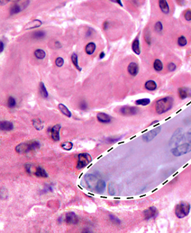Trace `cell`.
Listing matches in <instances>:
<instances>
[{
    "label": "cell",
    "mask_w": 191,
    "mask_h": 233,
    "mask_svg": "<svg viewBox=\"0 0 191 233\" xmlns=\"http://www.w3.org/2000/svg\"><path fill=\"white\" fill-rule=\"evenodd\" d=\"M174 104V99L171 96H167L159 99L156 102L155 110L159 115L165 113L173 108Z\"/></svg>",
    "instance_id": "6da1fadb"
},
{
    "label": "cell",
    "mask_w": 191,
    "mask_h": 233,
    "mask_svg": "<svg viewBox=\"0 0 191 233\" xmlns=\"http://www.w3.org/2000/svg\"><path fill=\"white\" fill-rule=\"evenodd\" d=\"M40 147V144L38 141L30 140L19 144L15 147V150L19 154H26L29 152L35 151V150L39 149Z\"/></svg>",
    "instance_id": "7a4b0ae2"
},
{
    "label": "cell",
    "mask_w": 191,
    "mask_h": 233,
    "mask_svg": "<svg viewBox=\"0 0 191 233\" xmlns=\"http://www.w3.org/2000/svg\"><path fill=\"white\" fill-rule=\"evenodd\" d=\"M190 211V204L187 201H181L175 208V215L177 218H183L188 216Z\"/></svg>",
    "instance_id": "3957f363"
},
{
    "label": "cell",
    "mask_w": 191,
    "mask_h": 233,
    "mask_svg": "<svg viewBox=\"0 0 191 233\" xmlns=\"http://www.w3.org/2000/svg\"><path fill=\"white\" fill-rule=\"evenodd\" d=\"M190 152H191V143L181 144L171 149L172 155L175 157H180Z\"/></svg>",
    "instance_id": "277c9868"
},
{
    "label": "cell",
    "mask_w": 191,
    "mask_h": 233,
    "mask_svg": "<svg viewBox=\"0 0 191 233\" xmlns=\"http://www.w3.org/2000/svg\"><path fill=\"white\" fill-rule=\"evenodd\" d=\"M92 161V157L87 152L81 153L78 155V162H77V168L83 169L88 165Z\"/></svg>",
    "instance_id": "5b68a950"
},
{
    "label": "cell",
    "mask_w": 191,
    "mask_h": 233,
    "mask_svg": "<svg viewBox=\"0 0 191 233\" xmlns=\"http://www.w3.org/2000/svg\"><path fill=\"white\" fill-rule=\"evenodd\" d=\"M183 135L184 134H183V129H182L181 128L177 129L176 131L174 132V133L173 134L171 138H170V140L169 145L170 147L174 148L179 145V143L183 140Z\"/></svg>",
    "instance_id": "8992f818"
},
{
    "label": "cell",
    "mask_w": 191,
    "mask_h": 233,
    "mask_svg": "<svg viewBox=\"0 0 191 233\" xmlns=\"http://www.w3.org/2000/svg\"><path fill=\"white\" fill-rule=\"evenodd\" d=\"M161 130V126H159L157 128H156L152 130V131L147 132L146 134L142 136V140L146 143L150 142V141H152V140H153V139L157 136L159 132H160Z\"/></svg>",
    "instance_id": "52a82bcc"
},
{
    "label": "cell",
    "mask_w": 191,
    "mask_h": 233,
    "mask_svg": "<svg viewBox=\"0 0 191 233\" xmlns=\"http://www.w3.org/2000/svg\"><path fill=\"white\" fill-rule=\"evenodd\" d=\"M139 109L134 106H125L120 109V113L124 116H133L138 113Z\"/></svg>",
    "instance_id": "ba28073f"
},
{
    "label": "cell",
    "mask_w": 191,
    "mask_h": 233,
    "mask_svg": "<svg viewBox=\"0 0 191 233\" xmlns=\"http://www.w3.org/2000/svg\"><path fill=\"white\" fill-rule=\"evenodd\" d=\"M144 218L146 220H150V219L154 218L157 216L158 215V210L156 207L151 206L149 208H147L144 211Z\"/></svg>",
    "instance_id": "9c48e42d"
},
{
    "label": "cell",
    "mask_w": 191,
    "mask_h": 233,
    "mask_svg": "<svg viewBox=\"0 0 191 233\" xmlns=\"http://www.w3.org/2000/svg\"><path fill=\"white\" fill-rule=\"evenodd\" d=\"M85 181L87 184L89 189H95L96 184L99 180H97V178L93 174H86L84 177Z\"/></svg>",
    "instance_id": "30bf717a"
},
{
    "label": "cell",
    "mask_w": 191,
    "mask_h": 233,
    "mask_svg": "<svg viewBox=\"0 0 191 233\" xmlns=\"http://www.w3.org/2000/svg\"><path fill=\"white\" fill-rule=\"evenodd\" d=\"M65 222L69 225H77L79 223V218L73 212H69L66 214Z\"/></svg>",
    "instance_id": "8fae6325"
},
{
    "label": "cell",
    "mask_w": 191,
    "mask_h": 233,
    "mask_svg": "<svg viewBox=\"0 0 191 233\" xmlns=\"http://www.w3.org/2000/svg\"><path fill=\"white\" fill-rule=\"evenodd\" d=\"M60 128H61V125L57 124V125H54L51 130L52 138H53V140L56 141V142H58V141L60 140Z\"/></svg>",
    "instance_id": "7c38bea8"
},
{
    "label": "cell",
    "mask_w": 191,
    "mask_h": 233,
    "mask_svg": "<svg viewBox=\"0 0 191 233\" xmlns=\"http://www.w3.org/2000/svg\"><path fill=\"white\" fill-rule=\"evenodd\" d=\"M178 97L181 99L183 100L188 97H191V89L187 87H181L178 90Z\"/></svg>",
    "instance_id": "4fadbf2b"
},
{
    "label": "cell",
    "mask_w": 191,
    "mask_h": 233,
    "mask_svg": "<svg viewBox=\"0 0 191 233\" xmlns=\"http://www.w3.org/2000/svg\"><path fill=\"white\" fill-rule=\"evenodd\" d=\"M96 118L98 120L102 123H108L111 121L110 116L107 113H103V112H100V113H98Z\"/></svg>",
    "instance_id": "5bb4252c"
},
{
    "label": "cell",
    "mask_w": 191,
    "mask_h": 233,
    "mask_svg": "<svg viewBox=\"0 0 191 233\" xmlns=\"http://www.w3.org/2000/svg\"><path fill=\"white\" fill-rule=\"evenodd\" d=\"M159 6L161 11L165 14H168L170 12V7L167 0H159Z\"/></svg>",
    "instance_id": "9a60e30c"
},
{
    "label": "cell",
    "mask_w": 191,
    "mask_h": 233,
    "mask_svg": "<svg viewBox=\"0 0 191 233\" xmlns=\"http://www.w3.org/2000/svg\"><path fill=\"white\" fill-rule=\"evenodd\" d=\"M128 72L133 76H136L139 72V66L136 63H130L127 67Z\"/></svg>",
    "instance_id": "2e32d148"
},
{
    "label": "cell",
    "mask_w": 191,
    "mask_h": 233,
    "mask_svg": "<svg viewBox=\"0 0 191 233\" xmlns=\"http://www.w3.org/2000/svg\"><path fill=\"white\" fill-rule=\"evenodd\" d=\"M42 25V22L40 21V20L36 19L32 21L28 22L26 26H24V29L26 30H28V29H35V28H38Z\"/></svg>",
    "instance_id": "e0dca14e"
},
{
    "label": "cell",
    "mask_w": 191,
    "mask_h": 233,
    "mask_svg": "<svg viewBox=\"0 0 191 233\" xmlns=\"http://www.w3.org/2000/svg\"><path fill=\"white\" fill-rule=\"evenodd\" d=\"M0 128L2 131H9L13 129V125L10 121L4 120L0 123Z\"/></svg>",
    "instance_id": "ac0fdd59"
},
{
    "label": "cell",
    "mask_w": 191,
    "mask_h": 233,
    "mask_svg": "<svg viewBox=\"0 0 191 233\" xmlns=\"http://www.w3.org/2000/svg\"><path fill=\"white\" fill-rule=\"evenodd\" d=\"M106 184L103 180H99L96 184V186L95 187L94 190L96 191L98 193H103L106 189Z\"/></svg>",
    "instance_id": "d6986e66"
},
{
    "label": "cell",
    "mask_w": 191,
    "mask_h": 233,
    "mask_svg": "<svg viewBox=\"0 0 191 233\" xmlns=\"http://www.w3.org/2000/svg\"><path fill=\"white\" fill-rule=\"evenodd\" d=\"M34 174H35L36 177L41 178H47L48 177V174H47L46 171H45L44 169L40 167V166H38V167L36 169Z\"/></svg>",
    "instance_id": "ffe728a7"
},
{
    "label": "cell",
    "mask_w": 191,
    "mask_h": 233,
    "mask_svg": "<svg viewBox=\"0 0 191 233\" xmlns=\"http://www.w3.org/2000/svg\"><path fill=\"white\" fill-rule=\"evenodd\" d=\"M145 89L149 91H154L157 88V84L154 80H148L144 84Z\"/></svg>",
    "instance_id": "44dd1931"
},
{
    "label": "cell",
    "mask_w": 191,
    "mask_h": 233,
    "mask_svg": "<svg viewBox=\"0 0 191 233\" xmlns=\"http://www.w3.org/2000/svg\"><path fill=\"white\" fill-rule=\"evenodd\" d=\"M33 125L38 131H41L44 128V124L40 118H35L33 120Z\"/></svg>",
    "instance_id": "7402d4cb"
},
{
    "label": "cell",
    "mask_w": 191,
    "mask_h": 233,
    "mask_svg": "<svg viewBox=\"0 0 191 233\" xmlns=\"http://www.w3.org/2000/svg\"><path fill=\"white\" fill-rule=\"evenodd\" d=\"M58 108L59 109H60V111L62 112V113H63L64 115L67 116V117H71L72 116V113L71 112L69 111V109H68V108L66 106H65V105L62 104H60L58 105Z\"/></svg>",
    "instance_id": "603a6c76"
},
{
    "label": "cell",
    "mask_w": 191,
    "mask_h": 233,
    "mask_svg": "<svg viewBox=\"0 0 191 233\" xmlns=\"http://www.w3.org/2000/svg\"><path fill=\"white\" fill-rule=\"evenodd\" d=\"M154 69L156 70V72H160L163 69V65L162 62H161L159 59H156L154 62L153 65Z\"/></svg>",
    "instance_id": "cb8c5ba5"
},
{
    "label": "cell",
    "mask_w": 191,
    "mask_h": 233,
    "mask_svg": "<svg viewBox=\"0 0 191 233\" xmlns=\"http://www.w3.org/2000/svg\"><path fill=\"white\" fill-rule=\"evenodd\" d=\"M96 50V45L94 43H89L86 45L85 51L88 55H92Z\"/></svg>",
    "instance_id": "d4e9b609"
},
{
    "label": "cell",
    "mask_w": 191,
    "mask_h": 233,
    "mask_svg": "<svg viewBox=\"0 0 191 233\" xmlns=\"http://www.w3.org/2000/svg\"><path fill=\"white\" fill-rule=\"evenodd\" d=\"M132 48L135 54L140 55V41L138 39H136L134 40L133 43V45H132Z\"/></svg>",
    "instance_id": "484cf974"
},
{
    "label": "cell",
    "mask_w": 191,
    "mask_h": 233,
    "mask_svg": "<svg viewBox=\"0 0 191 233\" xmlns=\"http://www.w3.org/2000/svg\"><path fill=\"white\" fill-rule=\"evenodd\" d=\"M39 91L40 95H41L43 98H47V97H48V93H47V91L46 88H45V84L43 82H40L39 84Z\"/></svg>",
    "instance_id": "4316f807"
},
{
    "label": "cell",
    "mask_w": 191,
    "mask_h": 233,
    "mask_svg": "<svg viewBox=\"0 0 191 233\" xmlns=\"http://www.w3.org/2000/svg\"><path fill=\"white\" fill-rule=\"evenodd\" d=\"M177 43L180 47H185L188 44V40L187 38L185 36H179L178 40H177Z\"/></svg>",
    "instance_id": "83f0119b"
},
{
    "label": "cell",
    "mask_w": 191,
    "mask_h": 233,
    "mask_svg": "<svg viewBox=\"0 0 191 233\" xmlns=\"http://www.w3.org/2000/svg\"><path fill=\"white\" fill-rule=\"evenodd\" d=\"M24 7H22V6L21 5H18V4H14L11 6L10 9V13L11 15L13 14H16V13H19L22 10H24Z\"/></svg>",
    "instance_id": "f1b7e54d"
},
{
    "label": "cell",
    "mask_w": 191,
    "mask_h": 233,
    "mask_svg": "<svg viewBox=\"0 0 191 233\" xmlns=\"http://www.w3.org/2000/svg\"><path fill=\"white\" fill-rule=\"evenodd\" d=\"M61 147H62L64 150H71L73 147V143L72 142H69V141H67V142H64L62 144H61Z\"/></svg>",
    "instance_id": "f546056e"
},
{
    "label": "cell",
    "mask_w": 191,
    "mask_h": 233,
    "mask_svg": "<svg viewBox=\"0 0 191 233\" xmlns=\"http://www.w3.org/2000/svg\"><path fill=\"white\" fill-rule=\"evenodd\" d=\"M34 55L38 59H43L45 57V52L41 49H38L34 52Z\"/></svg>",
    "instance_id": "4dcf8cb0"
},
{
    "label": "cell",
    "mask_w": 191,
    "mask_h": 233,
    "mask_svg": "<svg viewBox=\"0 0 191 233\" xmlns=\"http://www.w3.org/2000/svg\"><path fill=\"white\" fill-rule=\"evenodd\" d=\"M45 35V33L44 31H36L35 33H33V38H34V39H41V38L44 37Z\"/></svg>",
    "instance_id": "1f68e13d"
},
{
    "label": "cell",
    "mask_w": 191,
    "mask_h": 233,
    "mask_svg": "<svg viewBox=\"0 0 191 233\" xmlns=\"http://www.w3.org/2000/svg\"><path fill=\"white\" fill-rule=\"evenodd\" d=\"M150 103V99H138L137 101H135V104L137 105H141V106H147V105L149 104Z\"/></svg>",
    "instance_id": "d6a6232c"
},
{
    "label": "cell",
    "mask_w": 191,
    "mask_h": 233,
    "mask_svg": "<svg viewBox=\"0 0 191 233\" xmlns=\"http://www.w3.org/2000/svg\"><path fill=\"white\" fill-rule=\"evenodd\" d=\"M71 59H72V63H73L74 65L75 66V67H77V69H78L79 71H81V68L79 66V64H78V57H77V55L75 53H73L72 55V57H71Z\"/></svg>",
    "instance_id": "836d02e7"
},
{
    "label": "cell",
    "mask_w": 191,
    "mask_h": 233,
    "mask_svg": "<svg viewBox=\"0 0 191 233\" xmlns=\"http://www.w3.org/2000/svg\"><path fill=\"white\" fill-rule=\"evenodd\" d=\"M17 105V101L16 99L13 97H9L8 99V106L11 109L14 108Z\"/></svg>",
    "instance_id": "e575fe53"
},
{
    "label": "cell",
    "mask_w": 191,
    "mask_h": 233,
    "mask_svg": "<svg viewBox=\"0 0 191 233\" xmlns=\"http://www.w3.org/2000/svg\"><path fill=\"white\" fill-rule=\"evenodd\" d=\"M120 139H121V137L120 138H113V137H110V138H106V143L108 144H110V143H115L119 141Z\"/></svg>",
    "instance_id": "d590c367"
},
{
    "label": "cell",
    "mask_w": 191,
    "mask_h": 233,
    "mask_svg": "<svg viewBox=\"0 0 191 233\" xmlns=\"http://www.w3.org/2000/svg\"><path fill=\"white\" fill-rule=\"evenodd\" d=\"M176 67H177V66L174 62H170V63H169V64L167 65V70L170 72L175 71V70H176Z\"/></svg>",
    "instance_id": "8d00e7d4"
},
{
    "label": "cell",
    "mask_w": 191,
    "mask_h": 233,
    "mask_svg": "<svg viewBox=\"0 0 191 233\" xmlns=\"http://www.w3.org/2000/svg\"><path fill=\"white\" fill-rule=\"evenodd\" d=\"M154 29H155V31L156 32H158V33H160V32L162 31V30H163L162 23H161V21L156 22L155 25H154Z\"/></svg>",
    "instance_id": "74e56055"
},
{
    "label": "cell",
    "mask_w": 191,
    "mask_h": 233,
    "mask_svg": "<svg viewBox=\"0 0 191 233\" xmlns=\"http://www.w3.org/2000/svg\"><path fill=\"white\" fill-rule=\"evenodd\" d=\"M184 18L187 21H191V10L188 9L184 12Z\"/></svg>",
    "instance_id": "f35d334b"
},
{
    "label": "cell",
    "mask_w": 191,
    "mask_h": 233,
    "mask_svg": "<svg viewBox=\"0 0 191 233\" xmlns=\"http://www.w3.org/2000/svg\"><path fill=\"white\" fill-rule=\"evenodd\" d=\"M108 193L110 196L115 195V187L113 183H110L108 185Z\"/></svg>",
    "instance_id": "ab89813d"
},
{
    "label": "cell",
    "mask_w": 191,
    "mask_h": 233,
    "mask_svg": "<svg viewBox=\"0 0 191 233\" xmlns=\"http://www.w3.org/2000/svg\"><path fill=\"white\" fill-rule=\"evenodd\" d=\"M183 140L188 143H191V128L186 133L183 135Z\"/></svg>",
    "instance_id": "60d3db41"
},
{
    "label": "cell",
    "mask_w": 191,
    "mask_h": 233,
    "mask_svg": "<svg viewBox=\"0 0 191 233\" xmlns=\"http://www.w3.org/2000/svg\"><path fill=\"white\" fill-rule=\"evenodd\" d=\"M144 39L147 43L148 45L151 44V35H150V32L149 30H147L144 33Z\"/></svg>",
    "instance_id": "b9f144b4"
},
{
    "label": "cell",
    "mask_w": 191,
    "mask_h": 233,
    "mask_svg": "<svg viewBox=\"0 0 191 233\" xmlns=\"http://www.w3.org/2000/svg\"><path fill=\"white\" fill-rule=\"evenodd\" d=\"M109 218H110V220L112 221L113 223H114L115 224H120L121 223V221H120L119 219L117 218V217L113 216V215H109Z\"/></svg>",
    "instance_id": "7bdbcfd3"
},
{
    "label": "cell",
    "mask_w": 191,
    "mask_h": 233,
    "mask_svg": "<svg viewBox=\"0 0 191 233\" xmlns=\"http://www.w3.org/2000/svg\"><path fill=\"white\" fill-rule=\"evenodd\" d=\"M79 109H81V110H84H84H86V109H87V108H88L87 103H86V102L84 101H81L80 103H79Z\"/></svg>",
    "instance_id": "ee69618b"
},
{
    "label": "cell",
    "mask_w": 191,
    "mask_h": 233,
    "mask_svg": "<svg viewBox=\"0 0 191 233\" xmlns=\"http://www.w3.org/2000/svg\"><path fill=\"white\" fill-rule=\"evenodd\" d=\"M55 64L58 67H62L64 64V60L62 58H58L55 60Z\"/></svg>",
    "instance_id": "f6af8a7d"
},
{
    "label": "cell",
    "mask_w": 191,
    "mask_h": 233,
    "mask_svg": "<svg viewBox=\"0 0 191 233\" xmlns=\"http://www.w3.org/2000/svg\"><path fill=\"white\" fill-rule=\"evenodd\" d=\"M18 1H19V0H0L2 6H3L6 3H8L9 2H18Z\"/></svg>",
    "instance_id": "bcb514c9"
},
{
    "label": "cell",
    "mask_w": 191,
    "mask_h": 233,
    "mask_svg": "<svg viewBox=\"0 0 191 233\" xmlns=\"http://www.w3.org/2000/svg\"><path fill=\"white\" fill-rule=\"evenodd\" d=\"M110 2H115V3H117L119 4V5L120 6H122V3L121 2V0H110Z\"/></svg>",
    "instance_id": "7dc6e473"
},
{
    "label": "cell",
    "mask_w": 191,
    "mask_h": 233,
    "mask_svg": "<svg viewBox=\"0 0 191 233\" xmlns=\"http://www.w3.org/2000/svg\"><path fill=\"white\" fill-rule=\"evenodd\" d=\"M0 45H1V48H0V52H2L4 51V43L2 42V41H1L0 42Z\"/></svg>",
    "instance_id": "c3c4849f"
},
{
    "label": "cell",
    "mask_w": 191,
    "mask_h": 233,
    "mask_svg": "<svg viewBox=\"0 0 191 233\" xmlns=\"http://www.w3.org/2000/svg\"><path fill=\"white\" fill-rule=\"evenodd\" d=\"M99 57H100V58H101V59H103L104 58V57H105V52H101V54H100Z\"/></svg>",
    "instance_id": "681fc988"
},
{
    "label": "cell",
    "mask_w": 191,
    "mask_h": 233,
    "mask_svg": "<svg viewBox=\"0 0 191 233\" xmlns=\"http://www.w3.org/2000/svg\"><path fill=\"white\" fill-rule=\"evenodd\" d=\"M55 46L57 48H60L61 47V43L60 42H58V41H56V42H55Z\"/></svg>",
    "instance_id": "f907efd6"
},
{
    "label": "cell",
    "mask_w": 191,
    "mask_h": 233,
    "mask_svg": "<svg viewBox=\"0 0 191 233\" xmlns=\"http://www.w3.org/2000/svg\"><path fill=\"white\" fill-rule=\"evenodd\" d=\"M108 22H105L103 24V28L104 29H106L107 28H108Z\"/></svg>",
    "instance_id": "816d5d0a"
},
{
    "label": "cell",
    "mask_w": 191,
    "mask_h": 233,
    "mask_svg": "<svg viewBox=\"0 0 191 233\" xmlns=\"http://www.w3.org/2000/svg\"><path fill=\"white\" fill-rule=\"evenodd\" d=\"M159 121H158V120H154V121H153V122H152V123H151V124H150V125H154V123H157Z\"/></svg>",
    "instance_id": "f5cc1de1"
}]
</instances>
